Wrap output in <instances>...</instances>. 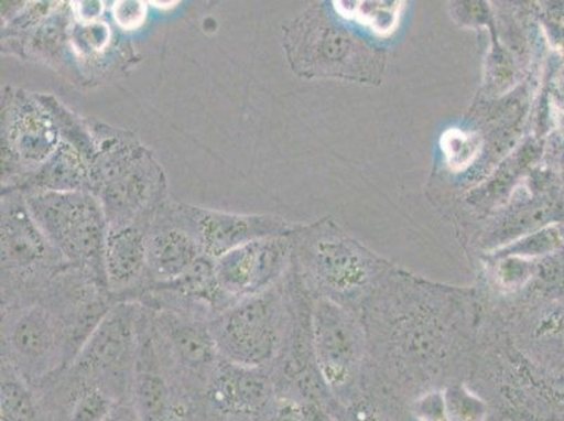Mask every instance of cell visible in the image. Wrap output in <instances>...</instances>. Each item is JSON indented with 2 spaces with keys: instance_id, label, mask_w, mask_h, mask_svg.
I'll return each instance as SVG.
<instances>
[{
  "instance_id": "4fadbf2b",
  "label": "cell",
  "mask_w": 564,
  "mask_h": 421,
  "mask_svg": "<svg viewBox=\"0 0 564 421\" xmlns=\"http://www.w3.org/2000/svg\"><path fill=\"white\" fill-rule=\"evenodd\" d=\"M169 202L145 225L150 285L171 284L182 279L205 256L197 240L173 218Z\"/></svg>"
},
{
  "instance_id": "5b68a950",
  "label": "cell",
  "mask_w": 564,
  "mask_h": 421,
  "mask_svg": "<svg viewBox=\"0 0 564 421\" xmlns=\"http://www.w3.org/2000/svg\"><path fill=\"white\" fill-rule=\"evenodd\" d=\"M142 313L140 301H117L69 364V374L101 385L118 399L130 398Z\"/></svg>"
},
{
  "instance_id": "7c38bea8",
  "label": "cell",
  "mask_w": 564,
  "mask_h": 421,
  "mask_svg": "<svg viewBox=\"0 0 564 421\" xmlns=\"http://www.w3.org/2000/svg\"><path fill=\"white\" fill-rule=\"evenodd\" d=\"M312 346L317 369L332 388L345 387L362 357L360 331L340 307L321 302L312 316Z\"/></svg>"
},
{
  "instance_id": "8992f818",
  "label": "cell",
  "mask_w": 564,
  "mask_h": 421,
  "mask_svg": "<svg viewBox=\"0 0 564 421\" xmlns=\"http://www.w3.org/2000/svg\"><path fill=\"white\" fill-rule=\"evenodd\" d=\"M275 287L236 301L209 320L220 359L250 368L273 361L284 337V306Z\"/></svg>"
},
{
  "instance_id": "9c48e42d",
  "label": "cell",
  "mask_w": 564,
  "mask_h": 421,
  "mask_svg": "<svg viewBox=\"0 0 564 421\" xmlns=\"http://www.w3.org/2000/svg\"><path fill=\"white\" fill-rule=\"evenodd\" d=\"M169 208L173 218L197 240L203 253L214 260L240 246L289 233L284 220L270 215L224 213L174 202H169Z\"/></svg>"
},
{
  "instance_id": "603a6c76",
  "label": "cell",
  "mask_w": 564,
  "mask_h": 421,
  "mask_svg": "<svg viewBox=\"0 0 564 421\" xmlns=\"http://www.w3.org/2000/svg\"><path fill=\"white\" fill-rule=\"evenodd\" d=\"M441 148H443L449 168L454 171H463L478 155L479 141L476 140L474 133L449 130L444 133Z\"/></svg>"
},
{
  "instance_id": "52a82bcc",
  "label": "cell",
  "mask_w": 564,
  "mask_h": 421,
  "mask_svg": "<svg viewBox=\"0 0 564 421\" xmlns=\"http://www.w3.org/2000/svg\"><path fill=\"white\" fill-rule=\"evenodd\" d=\"M61 143L53 117L39 100L18 87L2 91V190L20 188Z\"/></svg>"
},
{
  "instance_id": "e0dca14e",
  "label": "cell",
  "mask_w": 564,
  "mask_h": 421,
  "mask_svg": "<svg viewBox=\"0 0 564 421\" xmlns=\"http://www.w3.org/2000/svg\"><path fill=\"white\" fill-rule=\"evenodd\" d=\"M69 392L66 393L65 421H102L111 413L118 399L99 384L85 381L69 374Z\"/></svg>"
},
{
  "instance_id": "277c9868",
  "label": "cell",
  "mask_w": 564,
  "mask_h": 421,
  "mask_svg": "<svg viewBox=\"0 0 564 421\" xmlns=\"http://www.w3.org/2000/svg\"><path fill=\"white\" fill-rule=\"evenodd\" d=\"M2 359L32 387L69 366L65 323L40 296L2 305Z\"/></svg>"
},
{
  "instance_id": "ffe728a7",
  "label": "cell",
  "mask_w": 564,
  "mask_h": 421,
  "mask_svg": "<svg viewBox=\"0 0 564 421\" xmlns=\"http://www.w3.org/2000/svg\"><path fill=\"white\" fill-rule=\"evenodd\" d=\"M343 17L360 20L379 34H389L397 29L400 3L384 2H336Z\"/></svg>"
},
{
  "instance_id": "2e32d148",
  "label": "cell",
  "mask_w": 564,
  "mask_h": 421,
  "mask_svg": "<svg viewBox=\"0 0 564 421\" xmlns=\"http://www.w3.org/2000/svg\"><path fill=\"white\" fill-rule=\"evenodd\" d=\"M22 192H89L90 163L69 143L61 141L53 156L23 184Z\"/></svg>"
},
{
  "instance_id": "9a60e30c",
  "label": "cell",
  "mask_w": 564,
  "mask_h": 421,
  "mask_svg": "<svg viewBox=\"0 0 564 421\" xmlns=\"http://www.w3.org/2000/svg\"><path fill=\"white\" fill-rule=\"evenodd\" d=\"M209 403L217 412L232 418H254L271 402L269 379L263 368L236 366L220 359L207 385Z\"/></svg>"
},
{
  "instance_id": "5bb4252c",
  "label": "cell",
  "mask_w": 564,
  "mask_h": 421,
  "mask_svg": "<svg viewBox=\"0 0 564 421\" xmlns=\"http://www.w3.org/2000/svg\"><path fill=\"white\" fill-rule=\"evenodd\" d=\"M106 285L118 301H138L150 287L145 225L107 230L105 244Z\"/></svg>"
},
{
  "instance_id": "6da1fadb",
  "label": "cell",
  "mask_w": 564,
  "mask_h": 421,
  "mask_svg": "<svg viewBox=\"0 0 564 421\" xmlns=\"http://www.w3.org/2000/svg\"><path fill=\"white\" fill-rule=\"evenodd\" d=\"M97 155L91 162V193L105 210L107 227L147 225L169 202L167 179L150 148L132 132L91 118Z\"/></svg>"
},
{
  "instance_id": "ba28073f",
  "label": "cell",
  "mask_w": 564,
  "mask_h": 421,
  "mask_svg": "<svg viewBox=\"0 0 564 421\" xmlns=\"http://www.w3.org/2000/svg\"><path fill=\"white\" fill-rule=\"evenodd\" d=\"M148 310L159 347L174 377H188L205 387L220 361L209 317L171 306Z\"/></svg>"
},
{
  "instance_id": "d6986e66",
  "label": "cell",
  "mask_w": 564,
  "mask_h": 421,
  "mask_svg": "<svg viewBox=\"0 0 564 421\" xmlns=\"http://www.w3.org/2000/svg\"><path fill=\"white\" fill-rule=\"evenodd\" d=\"M2 421H51L35 399L32 385L2 359Z\"/></svg>"
},
{
  "instance_id": "d4e9b609",
  "label": "cell",
  "mask_w": 564,
  "mask_h": 421,
  "mask_svg": "<svg viewBox=\"0 0 564 421\" xmlns=\"http://www.w3.org/2000/svg\"><path fill=\"white\" fill-rule=\"evenodd\" d=\"M413 412L419 421H449L443 390L424 395L414 403Z\"/></svg>"
},
{
  "instance_id": "7a4b0ae2",
  "label": "cell",
  "mask_w": 564,
  "mask_h": 421,
  "mask_svg": "<svg viewBox=\"0 0 564 421\" xmlns=\"http://www.w3.org/2000/svg\"><path fill=\"white\" fill-rule=\"evenodd\" d=\"M35 224L66 263L106 285L107 219L89 192H23ZM107 289V285H106Z\"/></svg>"
},
{
  "instance_id": "f1b7e54d",
  "label": "cell",
  "mask_w": 564,
  "mask_h": 421,
  "mask_svg": "<svg viewBox=\"0 0 564 421\" xmlns=\"http://www.w3.org/2000/svg\"><path fill=\"white\" fill-rule=\"evenodd\" d=\"M546 346L553 348V352L557 354V357L564 363V327L557 328V332L553 333L552 337H549Z\"/></svg>"
},
{
  "instance_id": "44dd1931",
  "label": "cell",
  "mask_w": 564,
  "mask_h": 421,
  "mask_svg": "<svg viewBox=\"0 0 564 421\" xmlns=\"http://www.w3.org/2000/svg\"><path fill=\"white\" fill-rule=\"evenodd\" d=\"M443 395L449 421H486L485 400L465 385H451Z\"/></svg>"
},
{
  "instance_id": "4316f807",
  "label": "cell",
  "mask_w": 564,
  "mask_h": 421,
  "mask_svg": "<svg viewBox=\"0 0 564 421\" xmlns=\"http://www.w3.org/2000/svg\"><path fill=\"white\" fill-rule=\"evenodd\" d=\"M72 17L78 23L99 22L106 10L105 2H72Z\"/></svg>"
},
{
  "instance_id": "484cf974",
  "label": "cell",
  "mask_w": 564,
  "mask_h": 421,
  "mask_svg": "<svg viewBox=\"0 0 564 421\" xmlns=\"http://www.w3.org/2000/svg\"><path fill=\"white\" fill-rule=\"evenodd\" d=\"M267 421H305L304 409L294 400L280 398L267 406Z\"/></svg>"
},
{
  "instance_id": "30bf717a",
  "label": "cell",
  "mask_w": 564,
  "mask_h": 421,
  "mask_svg": "<svg viewBox=\"0 0 564 421\" xmlns=\"http://www.w3.org/2000/svg\"><path fill=\"white\" fill-rule=\"evenodd\" d=\"M290 259L285 236L256 240L215 259L217 284L230 304L273 289Z\"/></svg>"
},
{
  "instance_id": "8fae6325",
  "label": "cell",
  "mask_w": 564,
  "mask_h": 421,
  "mask_svg": "<svg viewBox=\"0 0 564 421\" xmlns=\"http://www.w3.org/2000/svg\"><path fill=\"white\" fill-rule=\"evenodd\" d=\"M130 399L141 421H177L181 415L182 402L176 395V377L159 347L151 313L145 305Z\"/></svg>"
},
{
  "instance_id": "7402d4cb",
  "label": "cell",
  "mask_w": 564,
  "mask_h": 421,
  "mask_svg": "<svg viewBox=\"0 0 564 421\" xmlns=\"http://www.w3.org/2000/svg\"><path fill=\"white\" fill-rule=\"evenodd\" d=\"M112 33L106 22L78 23L70 25L69 47L79 56H94L105 53L111 43Z\"/></svg>"
},
{
  "instance_id": "83f0119b",
  "label": "cell",
  "mask_w": 564,
  "mask_h": 421,
  "mask_svg": "<svg viewBox=\"0 0 564 421\" xmlns=\"http://www.w3.org/2000/svg\"><path fill=\"white\" fill-rule=\"evenodd\" d=\"M102 421H141L130 398L118 402L111 413Z\"/></svg>"
},
{
  "instance_id": "3957f363",
  "label": "cell",
  "mask_w": 564,
  "mask_h": 421,
  "mask_svg": "<svg viewBox=\"0 0 564 421\" xmlns=\"http://www.w3.org/2000/svg\"><path fill=\"white\" fill-rule=\"evenodd\" d=\"M0 217L3 305L35 300L70 265L41 233L22 190H2Z\"/></svg>"
},
{
  "instance_id": "ac0fdd59",
  "label": "cell",
  "mask_w": 564,
  "mask_h": 421,
  "mask_svg": "<svg viewBox=\"0 0 564 421\" xmlns=\"http://www.w3.org/2000/svg\"><path fill=\"white\" fill-rule=\"evenodd\" d=\"M61 136V141L69 143L91 164L97 155V143L91 128V118H84L63 105L54 95L37 94Z\"/></svg>"
},
{
  "instance_id": "f546056e",
  "label": "cell",
  "mask_w": 564,
  "mask_h": 421,
  "mask_svg": "<svg viewBox=\"0 0 564 421\" xmlns=\"http://www.w3.org/2000/svg\"><path fill=\"white\" fill-rule=\"evenodd\" d=\"M181 4V2H150V7L162 9V10H171Z\"/></svg>"
},
{
  "instance_id": "cb8c5ba5",
  "label": "cell",
  "mask_w": 564,
  "mask_h": 421,
  "mask_svg": "<svg viewBox=\"0 0 564 421\" xmlns=\"http://www.w3.org/2000/svg\"><path fill=\"white\" fill-rule=\"evenodd\" d=\"M150 3L142 0H118L112 4L111 13L116 24L124 32L142 28L147 22Z\"/></svg>"
}]
</instances>
